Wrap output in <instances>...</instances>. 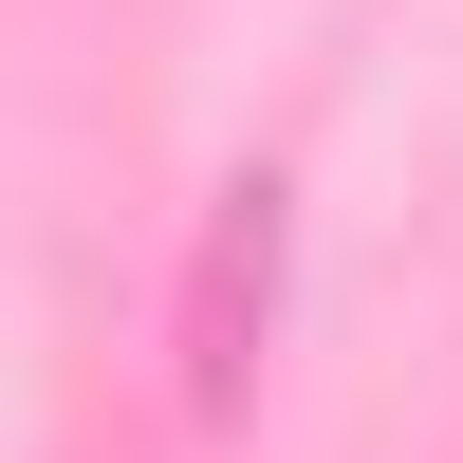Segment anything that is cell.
Returning a JSON list of instances; mask_svg holds the SVG:
<instances>
[{"label":"cell","mask_w":463,"mask_h":463,"mask_svg":"<svg viewBox=\"0 0 463 463\" xmlns=\"http://www.w3.org/2000/svg\"><path fill=\"white\" fill-rule=\"evenodd\" d=\"M241 297H279V185L222 204V260H204V390H241Z\"/></svg>","instance_id":"1"}]
</instances>
